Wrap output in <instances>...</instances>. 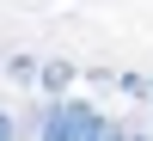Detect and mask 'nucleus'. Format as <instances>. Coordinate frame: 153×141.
<instances>
[{
  "mask_svg": "<svg viewBox=\"0 0 153 141\" xmlns=\"http://www.w3.org/2000/svg\"><path fill=\"white\" fill-rule=\"evenodd\" d=\"M37 135L43 141H104V135H117V123L86 98H55L43 110V123H37Z\"/></svg>",
  "mask_w": 153,
  "mask_h": 141,
  "instance_id": "f257e3e1",
  "label": "nucleus"
},
{
  "mask_svg": "<svg viewBox=\"0 0 153 141\" xmlns=\"http://www.w3.org/2000/svg\"><path fill=\"white\" fill-rule=\"evenodd\" d=\"M74 74H80V68H74V61H43V74H37V86H43L49 98H61V92H68V86H74Z\"/></svg>",
  "mask_w": 153,
  "mask_h": 141,
  "instance_id": "f03ea898",
  "label": "nucleus"
},
{
  "mask_svg": "<svg viewBox=\"0 0 153 141\" xmlns=\"http://www.w3.org/2000/svg\"><path fill=\"white\" fill-rule=\"evenodd\" d=\"M117 86L129 98H153V74H117Z\"/></svg>",
  "mask_w": 153,
  "mask_h": 141,
  "instance_id": "7ed1b4c3",
  "label": "nucleus"
},
{
  "mask_svg": "<svg viewBox=\"0 0 153 141\" xmlns=\"http://www.w3.org/2000/svg\"><path fill=\"white\" fill-rule=\"evenodd\" d=\"M6 74H12V80H25V86H31V80H37V74H43V68H37L31 55H12V61H6Z\"/></svg>",
  "mask_w": 153,
  "mask_h": 141,
  "instance_id": "20e7f679",
  "label": "nucleus"
}]
</instances>
